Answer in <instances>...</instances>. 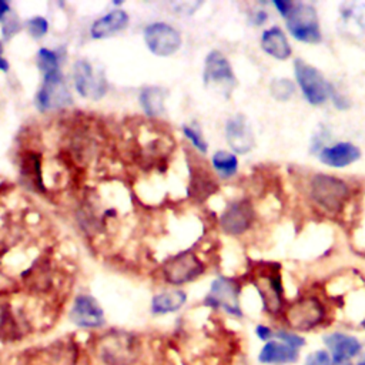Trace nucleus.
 Returning <instances> with one entry per match:
<instances>
[{
  "label": "nucleus",
  "mask_w": 365,
  "mask_h": 365,
  "mask_svg": "<svg viewBox=\"0 0 365 365\" xmlns=\"http://www.w3.org/2000/svg\"><path fill=\"white\" fill-rule=\"evenodd\" d=\"M254 219L253 207L248 202H237L227 207L221 216V227L226 233L237 236L243 234L251 227Z\"/></svg>",
  "instance_id": "14"
},
{
  "label": "nucleus",
  "mask_w": 365,
  "mask_h": 365,
  "mask_svg": "<svg viewBox=\"0 0 365 365\" xmlns=\"http://www.w3.org/2000/svg\"><path fill=\"white\" fill-rule=\"evenodd\" d=\"M187 301V294L180 290H173L156 296L151 301L153 314H170L180 310Z\"/></svg>",
  "instance_id": "21"
},
{
  "label": "nucleus",
  "mask_w": 365,
  "mask_h": 365,
  "mask_svg": "<svg viewBox=\"0 0 365 365\" xmlns=\"http://www.w3.org/2000/svg\"><path fill=\"white\" fill-rule=\"evenodd\" d=\"M73 77L76 90L83 98H91L98 100L106 93L108 83L103 73L100 76H96L93 67H91V64L86 60H79L74 64Z\"/></svg>",
  "instance_id": "10"
},
{
  "label": "nucleus",
  "mask_w": 365,
  "mask_h": 365,
  "mask_svg": "<svg viewBox=\"0 0 365 365\" xmlns=\"http://www.w3.org/2000/svg\"><path fill=\"white\" fill-rule=\"evenodd\" d=\"M213 166L223 178H230L237 173L238 160L228 151H217L213 156Z\"/></svg>",
  "instance_id": "23"
},
{
  "label": "nucleus",
  "mask_w": 365,
  "mask_h": 365,
  "mask_svg": "<svg viewBox=\"0 0 365 365\" xmlns=\"http://www.w3.org/2000/svg\"><path fill=\"white\" fill-rule=\"evenodd\" d=\"M144 40L150 52L157 56H170L181 46L180 33L166 23H153L144 30Z\"/></svg>",
  "instance_id": "9"
},
{
  "label": "nucleus",
  "mask_w": 365,
  "mask_h": 365,
  "mask_svg": "<svg viewBox=\"0 0 365 365\" xmlns=\"http://www.w3.org/2000/svg\"><path fill=\"white\" fill-rule=\"evenodd\" d=\"M361 157V151L352 143H337L331 147H324L320 153V160L325 166L341 168L355 163Z\"/></svg>",
  "instance_id": "17"
},
{
  "label": "nucleus",
  "mask_w": 365,
  "mask_h": 365,
  "mask_svg": "<svg viewBox=\"0 0 365 365\" xmlns=\"http://www.w3.org/2000/svg\"><path fill=\"white\" fill-rule=\"evenodd\" d=\"M129 25V16L123 11H113L103 16L91 26V36L95 39H105L117 32H122Z\"/></svg>",
  "instance_id": "20"
},
{
  "label": "nucleus",
  "mask_w": 365,
  "mask_h": 365,
  "mask_svg": "<svg viewBox=\"0 0 365 365\" xmlns=\"http://www.w3.org/2000/svg\"><path fill=\"white\" fill-rule=\"evenodd\" d=\"M332 358L327 349H317L306 357L304 365H331Z\"/></svg>",
  "instance_id": "27"
},
{
  "label": "nucleus",
  "mask_w": 365,
  "mask_h": 365,
  "mask_svg": "<svg viewBox=\"0 0 365 365\" xmlns=\"http://www.w3.org/2000/svg\"><path fill=\"white\" fill-rule=\"evenodd\" d=\"M19 30V22L16 21V18H11L5 22L4 25V33H5V37L11 39L16 32Z\"/></svg>",
  "instance_id": "30"
},
{
  "label": "nucleus",
  "mask_w": 365,
  "mask_h": 365,
  "mask_svg": "<svg viewBox=\"0 0 365 365\" xmlns=\"http://www.w3.org/2000/svg\"><path fill=\"white\" fill-rule=\"evenodd\" d=\"M296 77L303 90V95L307 102L313 106L324 105L332 93V84L325 80V77L311 64L301 59L294 62Z\"/></svg>",
  "instance_id": "1"
},
{
  "label": "nucleus",
  "mask_w": 365,
  "mask_h": 365,
  "mask_svg": "<svg viewBox=\"0 0 365 365\" xmlns=\"http://www.w3.org/2000/svg\"><path fill=\"white\" fill-rule=\"evenodd\" d=\"M2 52H4V47H2V43H0V70L8 71L9 70V63L2 57Z\"/></svg>",
  "instance_id": "34"
},
{
  "label": "nucleus",
  "mask_w": 365,
  "mask_h": 365,
  "mask_svg": "<svg viewBox=\"0 0 365 365\" xmlns=\"http://www.w3.org/2000/svg\"><path fill=\"white\" fill-rule=\"evenodd\" d=\"M274 6L277 8V11L280 12L282 16L287 18L289 13L291 12L294 4H293V2H289V0H274Z\"/></svg>",
  "instance_id": "31"
},
{
  "label": "nucleus",
  "mask_w": 365,
  "mask_h": 365,
  "mask_svg": "<svg viewBox=\"0 0 365 365\" xmlns=\"http://www.w3.org/2000/svg\"><path fill=\"white\" fill-rule=\"evenodd\" d=\"M100 355L109 365H130L137 354L132 340H113L103 347Z\"/></svg>",
  "instance_id": "19"
},
{
  "label": "nucleus",
  "mask_w": 365,
  "mask_h": 365,
  "mask_svg": "<svg viewBox=\"0 0 365 365\" xmlns=\"http://www.w3.org/2000/svg\"><path fill=\"white\" fill-rule=\"evenodd\" d=\"M361 325H362V327H364V328H365V320H364V321H362V323H361Z\"/></svg>",
  "instance_id": "38"
},
{
  "label": "nucleus",
  "mask_w": 365,
  "mask_h": 365,
  "mask_svg": "<svg viewBox=\"0 0 365 365\" xmlns=\"http://www.w3.org/2000/svg\"><path fill=\"white\" fill-rule=\"evenodd\" d=\"M36 102L40 110L59 109L71 103V96L66 87V83L63 81L60 70L45 76V81L39 90Z\"/></svg>",
  "instance_id": "8"
},
{
  "label": "nucleus",
  "mask_w": 365,
  "mask_h": 365,
  "mask_svg": "<svg viewBox=\"0 0 365 365\" xmlns=\"http://www.w3.org/2000/svg\"><path fill=\"white\" fill-rule=\"evenodd\" d=\"M261 47L267 54L277 60L289 59L293 52L284 32L277 26H272L262 33Z\"/></svg>",
  "instance_id": "18"
},
{
  "label": "nucleus",
  "mask_w": 365,
  "mask_h": 365,
  "mask_svg": "<svg viewBox=\"0 0 365 365\" xmlns=\"http://www.w3.org/2000/svg\"><path fill=\"white\" fill-rule=\"evenodd\" d=\"M355 365H365V355H364V357H361V359H359Z\"/></svg>",
  "instance_id": "37"
},
{
  "label": "nucleus",
  "mask_w": 365,
  "mask_h": 365,
  "mask_svg": "<svg viewBox=\"0 0 365 365\" xmlns=\"http://www.w3.org/2000/svg\"><path fill=\"white\" fill-rule=\"evenodd\" d=\"M331 365H354L352 359H332Z\"/></svg>",
  "instance_id": "36"
},
{
  "label": "nucleus",
  "mask_w": 365,
  "mask_h": 365,
  "mask_svg": "<svg viewBox=\"0 0 365 365\" xmlns=\"http://www.w3.org/2000/svg\"><path fill=\"white\" fill-rule=\"evenodd\" d=\"M39 67L43 71V74H49L53 71L59 70V62L56 53L47 50V49H40L39 50Z\"/></svg>",
  "instance_id": "26"
},
{
  "label": "nucleus",
  "mask_w": 365,
  "mask_h": 365,
  "mask_svg": "<svg viewBox=\"0 0 365 365\" xmlns=\"http://www.w3.org/2000/svg\"><path fill=\"white\" fill-rule=\"evenodd\" d=\"M287 28L290 33L300 42L304 43H320L321 30L317 11L308 4H294L291 12L289 13Z\"/></svg>",
  "instance_id": "4"
},
{
  "label": "nucleus",
  "mask_w": 365,
  "mask_h": 365,
  "mask_svg": "<svg viewBox=\"0 0 365 365\" xmlns=\"http://www.w3.org/2000/svg\"><path fill=\"white\" fill-rule=\"evenodd\" d=\"M255 334H257V337H258L261 341H264V342L271 341V338L274 337V331H272L270 327L262 325V324L257 325V328H255Z\"/></svg>",
  "instance_id": "32"
},
{
  "label": "nucleus",
  "mask_w": 365,
  "mask_h": 365,
  "mask_svg": "<svg viewBox=\"0 0 365 365\" xmlns=\"http://www.w3.org/2000/svg\"><path fill=\"white\" fill-rule=\"evenodd\" d=\"M226 136L230 147L236 153L245 154L254 147L253 130L243 115H237L227 122Z\"/></svg>",
  "instance_id": "15"
},
{
  "label": "nucleus",
  "mask_w": 365,
  "mask_h": 365,
  "mask_svg": "<svg viewBox=\"0 0 365 365\" xmlns=\"http://www.w3.org/2000/svg\"><path fill=\"white\" fill-rule=\"evenodd\" d=\"M204 83L207 86L223 88L224 91H228V93L236 86L237 81L231 64L223 53L214 50L207 56L204 67Z\"/></svg>",
  "instance_id": "11"
},
{
  "label": "nucleus",
  "mask_w": 365,
  "mask_h": 365,
  "mask_svg": "<svg viewBox=\"0 0 365 365\" xmlns=\"http://www.w3.org/2000/svg\"><path fill=\"white\" fill-rule=\"evenodd\" d=\"M28 29L35 39H40L47 33V22L43 18H35L28 23Z\"/></svg>",
  "instance_id": "28"
},
{
  "label": "nucleus",
  "mask_w": 365,
  "mask_h": 365,
  "mask_svg": "<svg viewBox=\"0 0 365 365\" xmlns=\"http://www.w3.org/2000/svg\"><path fill=\"white\" fill-rule=\"evenodd\" d=\"M70 320L80 328H100L105 325V313L91 296H79L74 300Z\"/></svg>",
  "instance_id": "12"
},
{
  "label": "nucleus",
  "mask_w": 365,
  "mask_h": 365,
  "mask_svg": "<svg viewBox=\"0 0 365 365\" xmlns=\"http://www.w3.org/2000/svg\"><path fill=\"white\" fill-rule=\"evenodd\" d=\"M204 265L202 261L190 251L175 255L166 264L164 277L167 283L174 286H181L196 280L202 276Z\"/></svg>",
  "instance_id": "5"
},
{
  "label": "nucleus",
  "mask_w": 365,
  "mask_h": 365,
  "mask_svg": "<svg viewBox=\"0 0 365 365\" xmlns=\"http://www.w3.org/2000/svg\"><path fill=\"white\" fill-rule=\"evenodd\" d=\"M182 132H185L186 137H187L189 140H192V143H193L200 151H203V153L207 151V143L204 141V139L202 137V133H200L199 130H196V129H193V127H189V126H185V127H182Z\"/></svg>",
  "instance_id": "29"
},
{
  "label": "nucleus",
  "mask_w": 365,
  "mask_h": 365,
  "mask_svg": "<svg viewBox=\"0 0 365 365\" xmlns=\"http://www.w3.org/2000/svg\"><path fill=\"white\" fill-rule=\"evenodd\" d=\"M264 310L271 315L284 313V287L279 270L270 268L257 282Z\"/></svg>",
  "instance_id": "6"
},
{
  "label": "nucleus",
  "mask_w": 365,
  "mask_h": 365,
  "mask_svg": "<svg viewBox=\"0 0 365 365\" xmlns=\"http://www.w3.org/2000/svg\"><path fill=\"white\" fill-rule=\"evenodd\" d=\"M348 195L349 190L345 181L337 177L317 174L311 180V197L328 212H338L348 199Z\"/></svg>",
  "instance_id": "3"
},
{
  "label": "nucleus",
  "mask_w": 365,
  "mask_h": 365,
  "mask_svg": "<svg viewBox=\"0 0 365 365\" xmlns=\"http://www.w3.org/2000/svg\"><path fill=\"white\" fill-rule=\"evenodd\" d=\"M274 338L290 345L291 348L294 349H301L304 345H306V338L301 337L300 334L297 332H293V331H287V330H277L274 331Z\"/></svg>",
  "instance_id": "25"
},
{
  "label": "nucleus",
  "mask_w": 365,
  "mask_h": 365,
  "mask_svg": "<svg viewBox=\"0 0 365 365\" xmlns=\"http://www.w3.org/2000/svg\"><path fill=\"white\" fill-rule=\"evenodd\" d=\"M166 91L160 87H146L140 95V103L149 116H160L164 112Z\"/></svg>",
  "instance_id": "22"
},
{
  "label": "nucleus",
  "mask_w": 365,
  "mask_h": 365,
  "mask_svg": "<svg viewBox=\"0 0 365 365\" xmlns=\"http://www.w3.org/2000/svg\"><path fill=\"white\" fill-rule=\"evenodd\" d=\"M9 12V5L6 2H0V19H4Z\"/></svg>",
  "instance_id": "35"
},
{
  "label": "nucleus",
  "mask_w": 365,
  "mask_h": 365,
  "mask_svg": "<svg viewBox=\"0 0 365 365\" xmlns=\"http://www.w3.org/2000/svg\"><path fill=\"white\" fill-rule=\"evenodd\" d=\"M270 91H271V96L276 100L287 102L293 98L296 86L289 79H274L270 84Z\"/></svg>",
  "instance_id": "24"
},
{
  "label": "nucleus",
  "mask_w": 365,
  "mask_h": 365,
  "mask_svg": "<svg viewBox=\"0 0 365 365\" xmlns=\"http://www.w3.org/2000/svg\"><path fill=\"white\" fill-rule=\"evenodd\" d=\"M323 341L332 359H352L362 352L361 341L341 331L325 334Z\"/></svg>",
  "instance_id": "13"
},
{
  "label": "nucleus",
  "mask_w": 365,
  "mask_h": 365,
  "mask_svg": "<svg viewBox=\"0 0 365 365\" xmlns=\"http://www.w3.org/2000/svg\"><path fill=\"white\" fill-rule=\"evenodd\" d=\"M267 18H268L267 12H264V11H258V12L254 15L253 22H254V25L260 26V25H262V23L267 21Z\"/></svg>",
  "instance_id": "33"
},
{
  "label": "nucleus",
  "mask_w": 365,
  "mask_h": 365,
  "mask_svg": "<svg viewBox=\"0 0 365 365\" xmlns=\"http://www.w3.org/2000/svg\"><path fill=\"white\" fill-rule=\"evenodd\" d=\"M238 294L240 289L233 280L220 277L213 282L204 304L212 308H223L226 313L234 317H243V311L238 303Z\"/></svg>",
  "instance_id": "7"
},
{
  "label": "nucleus",
  "mask_w": 365,
  "mask_h": 365,
  "mask_svg": "<svg viewBox=\"0 0 365 365\" xmlns=\"http://www.w3.org/2000/svg\"><path fill=\"white\" fill-rule=\"evenodd\" d=\"M327 315V308L320 299L310 296L297 300L289 310H284V318L289 325L297 331H311L317 328Z\"/></svg>",
  "instance_id": "2"
},
{
  "label": "nucleus",
  "mask_w": 365,
  "mask_h": 365,
  "mask_svg": "<svg viewBox=\"0 0 365 365\" xmlns=\"http://www.w3.org/2000/svg\"><path fill=\"white\" fill-rule=\"evenodd\" d=\"M299 357V349H294L279 340H271L262 345L258 354V362L262 365H287L297 362Z\"/></svg>",
  "instance_id": "16"
}]
</instances>
